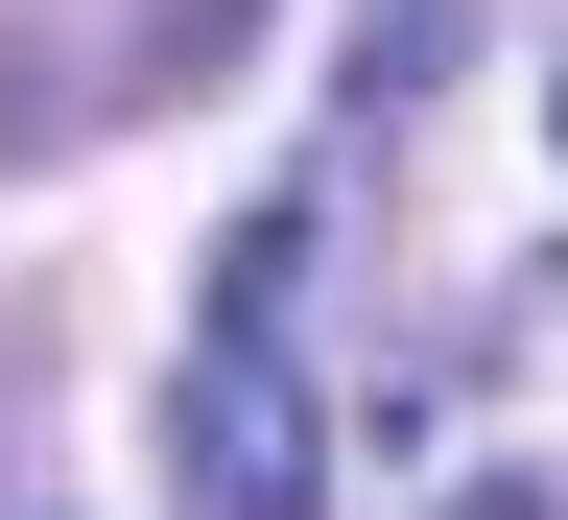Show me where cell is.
<instances>
[{
  "label": "cell",
  "instance_id": "cell-1",
  "mask_svg": "<svg viewBox=\"0 0 568 520\" xmlns=\"http://www.w3.org/2000/svg\"><path fill=\"white\" fill-rule=\"evenodd\" d=\"M190 497H213V520H284V497H308V402L213 355V379H190Z\"/></svg>",
  "mask_w": 568,
  "mask_h": 520
},
{
  "label": "cell",
  "instance_id": "cell-2",
  "mask_svg": "<svg viewBox=\"0 0 568 520\" xmlns=\"http://www.w3.org/2000/svg\"><path fill=\"white\" fill-rule=\"evenodd\" d=\"M545 142H568V71H545Z\"/></svg>",
  "mask_w": 568,
  "mask_h": 520
}]
</instances>
